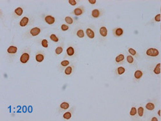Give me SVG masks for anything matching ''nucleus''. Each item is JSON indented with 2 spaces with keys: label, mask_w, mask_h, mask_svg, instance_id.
Returning a JSON list of instances; mask_svg holds the SVG:
<instances>
[{
  "label": "nucleus",
  "mask_w": 161,
  "mask_h": 121,
  "mask_svg": "<svg viewBox=\"0 0 161 121\" xmlns=\"http://www.w3.org/2000/svg\"><path fill=\"white\" fill-rule=\"evenodd\" d=\"M150 72L154 75H159L160 74V63H158L154 65H151L150 69Z\"/></svg>",
  "instance_id": "4be33fe9"
},
{
  "label": "nucleus",
  "mask_w": 161,
  "mask_h": 121,
  "mask_svg": "<svg viewBox=\"0 0 161 121\" xmlns=\"http://www.w3.org/2000/svg\"><path fill=\"white\" fill-rule=\"evenodd\" d=\"M32 49L29 47H26L23 48L21 50L20 57V62L23 65H25L28 63L30 59V56H31Z\"/></svg>",
  "instance_id": "7ed1b4c3"
},
{
  "label": "nucleus",
  "mask_w": 161,
  "mask_h": 121,
  "mask_svg": "<svg viewBox=\"0 0 161 121\" xmlns=\"http://www.w3.org/2000/svg\"><path fill=\"white\" fill-rule=\"evenodd\" d=\"M18 52V48L16 45L11 44L7 47L6 50V57L8 62L12 63L16 58Z\"/></svg>",
  "instance_id": "f03ea898"
},
{
  "label": "nucleus",
  "mask_w": 161,
  "mask_h": 121,
  "mask_svg": "<svg viewBox=\"0 0 161 121\" xmlns=\"http://www.w3.org/2000/svg\"><path fill=\"white\" fill-rule=\"evenodd\" d=\"M126 61L129 65L133 66V67H137V61L136 59L129 54L126 56Z\"/></svg>",
  "instance_id": "a211bd4d"
},
{
  "label": "nucleus",
  "mask_w": 161,
  "mask_h": 121,
  "mask_svg": "<svg viewBox=\"0 0 161 121\" xmlns=\"http://www.w3.org/2000/svg\"><path fill=\"white\" fill-rule=\"evenodd\" d=\"M34 22L35 19L34 17L30 15H26L21 18L17 23V25L21 28H24V27L32 25Z\"/></svg>",
  "instance_id": "20e7f679"
},
{
  "label": "nucleus",
  "mask_w": 161,
  "mask_h": 121,
  "mask_svg": "<svg viewBox=\"0 0 161 121\" xmlns=\"http://www.w3.org/2000/svg\"><path fill=\"white\" fill-rule=\"evenodd\" d=\"M75 69V63H71L70 65L68 66L65 70H63V74L66 76H70L73 74Z\"/></svg>",
  "instance_id": "2eb2a0df"
},
{
  "label": "nucleus",
  "mask_w": 161,
  "mask_h": 121,
  "mask_svg": "<svg viewBox=\"0 0 161 121\" xmlns=\"http://www.w3.org/2000/svg\"><path fill=\"white\" fill-rule=\"evenodd\" d=\"M45 27L43 26H33L30 28L23 33L22 35V38L25 39H28L30 38H35L36 36L39 35L43 31Z\"/></svg>",
  "instance_id": "f257e3e1"
},
{
  "label": "nucleus",
  "mask_w": 161,
  "mask_h": 121,
  "mask_svg": "<svg viewBox=\"0 0 161 121\" xmlns=\"http://www.w3.org/2000/svg\"><path fill=\"white\" fill-rule=\"evenodd\" d=\"M71 64V61L68 59H64L61 61L58 65H57V68H58L59 72H63L64 70H65L68 66Z\"/></svg>",
  "instance_id": "6ab92c4d"
},
{
  "label": "nucleus",
  "mask_w": 161,
  "mask_h": 121,
  "mask_svg": "<svg viewBox=\"0 0 161 121\" xmlns=\"http://www.w3.org/2000/svg\"><path fill=\"white\" fill-rule=\"evenodd\" d=\"M49 38L52 41H53L54 43H59L60 41V37L59 35H57L56 34H51L49 35Z\"/></svg>",
  "instance_id": "7c9ffc66"
},
{
  "label": "nucleus",
  "mask_w": 161,
  "mask_h": 121,
  "mask_svg": "<svg viewBox=\"0 0 161 121\" xmlns=\"http://www.w3.org/2000/svg\"><path fill=\"white\" fill-rule=\"evenodd\" d=\"M159 50L156 48H153L150 47L147 48L146 50H145L144 55L145 56L149 59H153V58H156L159 56Z\"/></svg>",
  "instance_id": "423d86ee"
},
{
  "label": "nucleus",
  "mask_w": 161,
  "mask_h": 121,
  "mask_svg": "<svg viewBox=\"0 0 161 121\" xmlns=\"http://www.w3.org/2000/svg\"><path fill=\"white\" fill-rule=\"evenodd\" d=\"M45 59V54L43 50H38L35 54V60L38 63H42Z\"/></svg>",
  "instance_id": "aec40b11"
},
{
  "label": "nucleus",
  "mask_w": 161,
  "mask_h": 121,
  "mask_svg": "<svg viewBox=\"0 0 161 121\" xmlns=\"http://www.w3.org/2000/svg\"><path fill=\"white\" fill-rule=\"evenodd\" d=\"M108 36V29L105 25H101L99 29V41L103 43L106 41Z\"/></svg>",
  "instance_id": "39448f33"
},
{
  "label": "nucleus",
  "mask_w": 161,
  "mask_h": 121,
  "mask_svg": "<svg viewBox=\"0 0 161 121\" xmlns=\"http://www.w3.org/2000/svg\"><path fill=\"white\" fill-rule=\"evenodd\" d=\"M43 19L48 25H54L56 22V17L52 15H43Z\"/></svg>",
  "instance_id": "f8f14e48"
},
{
  "label": "nucleus",
  "mask_w": 161,
  "mask_h": 121,
  "mask_svg": "<svg viewBox=\"0 0 161 121\" xmlns=\"http://www.w3.org/2000/svg\"><path fill=\"white\" fill-rule=\"evenodd\" d=\"M128 52L129 54L132 56L133 57H135V59L140 58V55H139V54L137 52V50H135L134 48H133L132 47L128 48Z\"/></svg>",
  "instance_id": "bb28decb"
},
{
  "label": "nucleus",
  "mask_w": 161,
  "mask_h": 121,
  "mask_svg": "<svg viewBox=\"0 0 161 121\" xmlns=\"http://www.w3.org/2000/svg\"><path fill=\"white\" fill-rule=\"evenodd\" d=\"M75 110V107L73 106L71 108H69L68 110L64 112L63 115V118L65 120H70L72 118L73 114H74V111Z\"/></svg>",
  "instance_id": "412c9836"
},
{
  "label": "nucleus",
  "mask_w": 161,
  "mask_h": 121,
  "mask_svg": "<svg viewBox=\"0 0 161 121\" xmlns=\"http://www.w3.org/2000/svg\"><path fill=\"white\" fill-rule=\"evenodd\" d=\"M137 115L139 117H143L144 115V108L142 105L139 106V108L137 109Z\"/></svg>",
  "instance_id": "2f4dec72"
},
{
  "label": "nucleus",
  "mask_w": 161,
  "mask_h": 121,
  "mask_svg": "<svg viewBox=\"0 0 161 121\" xmlns=\"http://www.w3.org/2000/svg\"><path fill=\"white\" fill-rule=\"evenodd\" d=\"M105 13V10L104 8H94L91 11L90 13V17L92 18V19H98V18L101 17Z\"/></svg>",
  "instance_id": "1a4fd4ad"
},
{
  "label": "nucleus",
  "mask_w": 161,
  "mask_h": 121,
  "mask_svg": "<svg viewBox=\"0 0 161 121\" xmlns=\"http://www.w3.org/2000/svg\"><path fill=\"white\" fill-rule=\"evenodd\" d=\"M85 11H86V9H85L84 6L79 5L76 8H75L74 10L71 12L70 14L75 17H79L84 14Z\"/></svg>",
  "instance_id": "9d476101"
},
{
  "label": "nucleus",
  "mask_w": 161,
  "mask_h": 121,
  "mask_svg": "<svg viewBox=\"0 0 161 121\" xmlns=\"http://www.w3.org/2000/svg\"><path fill=\"white\" fill-rule=\"evenodd\" d=\"M88 2L89 3V4L92 5H94L96 4L97 1H96V0H89Z\"/></svg>",
  "instance_id": "c9c22d12"
},
{
  "label": "nucleus",
  "mask_w": 161,
  "mask_h": 121,
  "mask_svg": "<svg viewBox=\"0 0 161 121\" xmlns=\"http://www.w3.org/2000/svg\"><path fill=\"white\" fill-rule=\"evenodd\" d=\"M144 75V72L141 69H137L135 71L134 74H133V81L134 82H139L142 78Z\"/></svg>",
  "instance_id": "dca6fc26"
},
{
  "label": "nucleus",
  "mask_w": 161,
  "mask_h": 121,
  "mask_svg": "<svg viewBox=\"0 0 161 121\" xmlns=\"http://www.w3.org/2000/svg\"><path fill=\"white\" fill-rule=\"evenodd\" d=\"M74 34L75 36H77L78 38H80V39L84 38L85 37V35H86L83 28L80 26H77L74 29Z\"/></svg>",
  "instance_id": "ddd939ff"
},
{
  "label": "nucleus",
  "mask_w": 161,
  "mask_h": 121,
  "mask_svg": "<svg viewBox=\"0 0 161 121\" xmlns=\"http://www.w3.org/2000/svg\"><path fill=\"white\" fill-rule=\"evenodd\" d=\"M64 20L66 23V24H67L68 25H72L75 23V18H74L72 16H65V18H64Z\"/></svg>",
  "instance_id": "c85d7f7f"
},
{
  "label": "nucleus",
  "mask_w": 161,
  "mask_h": 121,
  "mask_svg": "<svg viewBox=\"0 0 161 121\" xmlns=\"http://www.w3.org/2000/svg\"><path fill=\"white\" fill-rule=\"evenodd\" d=\"M3 10L2 9H0V18H1V21L3 20Z\"/></svg>",
  "instance_id": "e433bc0d"
},
{
  "label": "nucleus",
  "mask_w": 161,
  "mask_h": 121,
  "mask_svg": "<svg viewBox=\"0 0 161 121\" xmlns=\"http://www.w3.org/2000/svg\"><path fill=\"white\" fill-rule=\"evenodd\" d=\"M40 44L41 46L45 48H47L49 47V43L47 39H42L40 40Z\"/></svg>",
  "instance_id": "473e14b6"
},
{
  "label": "nucleus",
  "mask_w": 161,
  "mask_h": 121,
  "mask_svg": "<svg viewBox=\"0 0 161 121\" xmlns=\"http://www.w3.org/2000/svg\"><path fill=\"white\" fill-rule=\"evenodd\" d=\"M77 55V49L73 45H70L66 48L64 58H74Z\"/></svg>",
  "instance_id": "0eeeda50"
},
{
  "label": "nucleus",
  "mask_w": 161,
  "mask_h": 121,
  "mask_svg": "<svg viewBox=\"0 0 161 121\" xmlns=\"http://www.w3.org/2000/svg\"><path fill=\"white\" fill-rule=\"evenodd\" d=\"M60 29H61V31L66 32V31H68V30H70V25H67V24L63 23L61 25Z\"/></svg>",
  "instance_id": "72a5a7b5"
},
{
  "label": "nucleus",
  "mask_w": 161,
  "mask_h": 121,
  "mask_svg": "<svg viewBox=\"0 0 161 121\" xmlns=\"http://www.w3.org/2000/svg\"><path fill=\"white\" fill-rule=\"evenodd\" d=\"M160 22V14L159 13L156 14L155 16L153 17V18H152L150 22H148L146 25H150V24H155L157 23H159Z\"/></svg>",
  "instance_id": "cd10ccee"
},
{
  "label": "nucleus",
  "mask_w": 161,
  "mask_h": 121,
  "mask_svg": "<svg viewBox=\"0 0 161 121\" xmlns=\"http://www.w3.org/2000/svg\"><path fill=\"white\" fill-rule=\"evenodd\" d=\"M112 34L115 38H121L124 34V30L119 26L115 27L112 29Z\"/></svg>",
  "instance_id": "5701e85b"
},
{
  "label": "nucleus",
  "mask_w": 161,
  "mask_h": 121,
  "mask_svg": "<svg viewBox=\"0 0 161 121\" xmlns=\"http://www.w3.org/2000/svg\"><path fill=\"white\" fill-rule=\"evenodd\" d=\"M126 61V57L123 53H121L115 57V63L117 65H122Z\"/></svg>",
  "instance_id": "f3484780"
},
{
  "label": "nucleus",
  "mask_w": 161,
  "mask_h": 121,
  "mask_svg": "<svg viewBox=\"0 0 161 121\" xmlns=\"http://www.w3.org/2000/svg\"><path fill=\"white\" fill-rule=\"evenodd\" d=\"M70 103L68 102L63 101L62 102H61L58 108H57V113H61L65 112V111L68 110L70 108Z\"/></svg>",
  "instance_id": "4468645a"
},
{
  "label": "nucleus",
  "mask_w": 161,
  "mask_h": 121,
  "mask_svg": "<svg viewBox=\"0 0 161 121\" xmlns=\"http://www.w3.org/2000/svg\"><path fill=\"white\" fill-rule=\"evenodd\" d=\"M145 108L146 110H147L148 111H153L155 110V102L153 101L148 102L145 105Z\"/></svg>",
  "instance_id": "a878e982"
},
{
  "label": "nucleus",
  "mask_w": 161,
  "mask_h": 121,
  "mask_svg": "<svg viewBox=\"0 0 161 121\" xmlns=\"http://www.w3.org/2000/svg\"><path fill=\"white\" fill-rule=\"evenodd\" d=\"M129 114H130V116L132 118H136L138 117L137 110V108L135 106H132L131 107Z\"/></svg>",
  "instance_id": "c756f323"
},
{
  "label": "nucleus",
  "mask_w": 161,
  "mask_h": 121,
  "mask_svg": "<svg viewBox=\"0 0 161 121\" xmlns=\"http://www.w3.org/2000/svg\"><path fill=\"white\" fill-rule=\"evenodd\" d=\"M126 70L125 67H124L123 66H119L115 68L114 70V74L115 76H121V75L125 74Z\"/></svg>",
  "instance_id": "b1692460"
},
{
  "label": "nucleus",
  "mask_w": 161,
  "mask_h": 121,
  "mask_svg": "<svg viewBox=\"0 0 161 121\" xmlns=\"http://www.w3.org/2000/svg\"><path fill=\"white\" fill-rule=\"evenodd\" d=\"M157 114H158V116H159V117H160V109H159V110H158V111H157Z\"/></svg>",
  "instance_id": "58836bf2"
},
{
  "label": "nucleus",
  "mask_w": 161,
  "mask_h": 121,
  "mask_svg": "<svg viewBox=\"0 0 161 121\" xmlns=\"http://www.w3.org/2000/svg\"><path fill=\"white\" fill-rule=\"evenodd\" d=\"M80 1H77V0H68V3L70 5L72 6V7H74V6H76Z\"/></svg>",
  "instance_id": "f704fd0d"
},
{
  "label": "nucleus",
  "mask_w": 161,
  "mask_h": 121,
  "mask_svg": "<svg viewBox=\"0 0 161 121\" xmlns=\"http://www.w3.org/2000/svg\"><path fill=\"white\" fill-rule=\"evenodd\" d=\"M150 120H151V121H158V120H159V119H157V117H151V119H150Z\"/></svg>",
  "instance_id": "4c0bfd02"
},
{
  "label": "nucleus",
  "mask_w": 161,
  "mask_h": 121,
  "mask_svg": "<svg viewBox=\"0 0 161 121\" xmlns=\"http://www.w3.org/2000/svg\"><path fill=\"white\" fill-rule=\"evenodd\" d=\"M24 13V8L22 6H19L16 8H14L13 13H12V17L13 19H16L17 18L22 16Z\"/></svg>",
  "instance_id": "9b49d317"
},
{
  "label": "nucleus",
  "mask_w": 161,
  "mask_h": 121,
  "mask_svg": "<svg viewBox=\"0 0 161 121\" xmlns=\"http://www.w3.org/2000/svg\"><path fill=\"white\" fill-rule=\"evenodd\" d=\"M85 34L88 38L90 39H93L95 38L96 30L93 25H89L85 29Z\"/></svg>",
  "instance_id": "6e6552de"
},
{
  "label": "nucleus",
  "mask_w": 161,
  "mask_h": 121,
  "mask_svg": "<svg viewBox=\"0 0 161 121\" xmlns=\"http://www.w3.org/2000/svg\"><path fill=\"white\" fill-rule=\"evenodd\" d=\"M64 48H65V43L64 41H62L58 46H57L54 50V53H55L56 56H59L63 52Z\"/></svg>",
  "instance_id": "393cba45"
}]
</instances>
